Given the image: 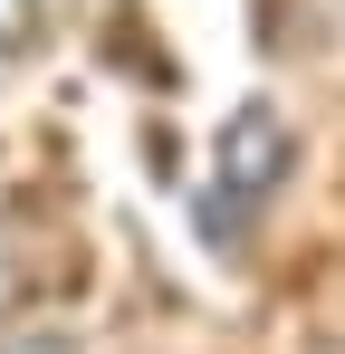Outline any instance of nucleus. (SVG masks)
<instances>
[{
  "label": "nucleus",
  "mask_w": 345,
  "mask_h": 354,
  "mask_svg": "<svg viewBox=\"0 0 345 354\" xmlns=\"http://www.w3.org/2000/svg\"><path fill=\"white\" fill-rule=\"evenodd\" d=\"M39 39V0H0V58Z\"/></svg>",
  "instance_id": "nucleus-1"
}]
</instances>
